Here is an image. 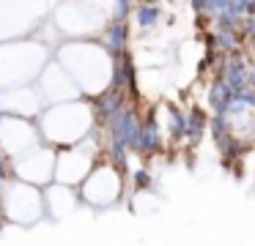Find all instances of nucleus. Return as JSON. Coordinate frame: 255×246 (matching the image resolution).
<instances>
[{"label":"nucleus","instance_id":"nucleus-1","mask_svg":"<svg viewBox=\"0 0 255 246\" xmlns=\"http://www.w3.org/2000/svg\"><path fill=\"white\" fill-rule=\"evenodd\" d=\"M127 44H129L127 19H118V16H113L110 27L105 30V47H107V52L121 55V52H127Z\"/></svg>","mask_w":255,"mask_h":246},{"label":"nucleus","instance_id":"nucleus-2","mask_svg":"<svg viewBox=\"0 0 255 246\" xmlns=\"http://www.w3.org/2000/svg\"><path fill=\"white\" fill-rule=\"evenodd\" d=\"M159 14H162V11L156 8V3H145V0H143V3L137 5V11H134L137 27H140V30H151V27L159 22Z\"/></svg>","mask_w":255,"mask_h":246},{"label":"nucleus","instance_id":"nucleus-3","mask_svg":"<svg viewBox=\"0 0 255 246\" xmlns=\"http://www.w3.org/2000/svg\"><path fill=\"white\" fill-rule=\"evenodd\" d=\"M148 186H151L148 169H137V172H134V189H148Z\"/></svg>","mask_w":255,"mask_h":246}]
</instances>
